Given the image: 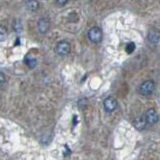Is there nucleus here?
I'll return each mask as SVG.
<instances>
[{
	"mask_svg": "<svg viewBox=\"0 0 160 160\" xmlns=\"http://www.w3.org/2000/svg\"><path fill=\"white\" fill-rule=\"evenodd\" d=\"M146 118H145V116H140L138 117L136 120H135V122H134V125H135V127H136L137 129H140V130H142L144 129L145 127V125H146Z\"/></svg>",
	"mask_w": 160,
	"mask_h": 160,
	"instance_id": "obj_7",
	"label": "nucleus"
},
{
	"mask_svg": "<svg viewBox=\"0 0 160 160\" xmlns=\"http://www.w3.org/2000/svg\"><path fill=\"white\" fill-rule=\"evenodd\" d=\"M56 2H57L59 5H64L65 3L67 2V0H56Z\"/></svg>",
	"mask_w": 160,
	"mask_h": 160,
	"instance_id": "obj_13",
	"label": "nucleus"
},
{
	"mask_svg": "<svg viewBox=\"0 0 160 160\" xmlns=\"http://www.w3.org/2000/svg\"><path fill=\"white\" fill-rule=\"evenodd\" d=\"M55 51L58 55H61V56H64V55H67L70 52V44L65 41V40H62L56 44V47H55Z\"/></svg>",
	"mask_w": 160,
	"mask_h": 160,
	"instance_id": "obj_3",
	"label": "nucleus"
},
{
	"mask_svg": "<svg viewBox=\"0 0 160 160\" xmlns=\"http://www.w3.org/2000/svg\"><path fill=\"white\" fill-rule=\"evenodd\" d=\"M148 40L152 43H157L160 40V34L157 31H150L148 33Z\"/></svg>",
	"mask_w": 160,
	"mask_h": 160,
	"instance_id": "obj_8",
	"label": "nucleus"
},
{
	"mask_svg": "<svg viewBox=\"0 0 160 160\" xmlns=\"http://www.w3.org/2000/svg\"><path fill=\"white\" fill-rule=\"evenodd\" d=\"M25 63H26L30 68H34L36 65V60L32 57H26L25 58Z\"/></svg>",
	"mask_w": 160,
	"mask_h": 160,
	"instance_id": "obj_10",
	"label": "nucleus"
},
{
	"mask_svg": "<svg viewBox=\"0 0 160 160\" xmlns=\"http://www.w3.org/2000/svg\"><path fill=\"white\" fill-rule=\"evenodd\" d=\"M102 31L99 27H92L88 31V38L93 43H99L102 40Z\"/></svg>",
	"mask_w": 160,
	"mask_h": 160,
	"instance_id": "obj_2",
	"label": "nucleus"
},
{
	"mask_svg": "<svg viewBox=\"0 0 160 160\" xmlns=\"http://www.w3.org/2000/svg\"><path fill=\"white\" fill-rule=\"evenodd\" d=\"M26 7L30 11H35L39 7V3L37 0H26Z\"/></svg>",
	"mask_w": 160,
	"mask_h": 160,
	"instance_id": "obj_9",
	"label": "nucleus"
},
{
	"mask_svg": "<svg viewBox=\"0 0 160 160\" xmlns=\"http://www.w3.org/2000/svg\"><path fill=\"white\" fill-rule=\"evenodd\" d=\"M49 26H50V23H49V20L46 18H41L39 19V21L37 23V27L40 33H46L48 30H49Z\"/></svg>",
	"mask_w": 160,
	"mask_h": 160,
	"instance_id": "obj_6",
	"label": "nucleus"
},
{
	"mask_svg": "<svg viewBox=\"0 0 160 160\" xmlns=\"http://www.w3.org/2000/svg\"><path fill=\"white\" fill-rule=\"evenodd\" d=\"M145 118H146L147 123L154 124L158 121V114L154 109H148L146 111V114H145Z\"/></svg>",
	"mask_w": 160,
	"mask_h": 160,
	"instance_id": "obj_5",
	"label": "nucleus"
},
{
	"mask_svg": "<svg viewBox=\"0 0 160 160\" xmlns=\"http://www.w3.org/2000/svg\"><path fill=\"white\" fill-rule=\"evenodd\" d=\"M4 82H5V75L2 72H0V87L4 84Z\"/></svg>",
	"mask_w": 160,
	"mask_h": 160,
	"instance_id": "obj_12",
	"label": "nucleus"
},
{
	"mask_svg": "<svg viewBox=\"0 0 160 160\" xmlns=\"http://www.w3.org/2000/svg\"><path fill=\"white\" fill-rule=\"evenodd\" d=\"M103 106H104L105 111H107V112L114 111V110L116 109V107H117L116 99L113 98V97H107L103 101Z\"/></svg>",
	"mask_w": 160,
	"mask_h": 160,
	"instance_id": "obj_4",
	"label": "nucleus"
},
{
	"mask_svg": "<svg viewBox=\"0 0 160 160\" xmlns=\"http://www.w3.org/2000/svg\"><path fill=\"white\" fill-rule=\"evenodd\" d=\"M5 35H6V30L4 27H0V40L4 39Z\"/></svg>",
	"mask_w": 160,
	"mask_h": 160,
	"instance_id": "obj_11",
	"label": "nucleus"
},
{
	"mask_svg": "<svg viewBox=\"0 0 160 160\" xmlns=\"http://www.w3.org/2000/svg\"><path fill=\"white\" fill-rule=\"evenodd\" d=\"M155 88V83L152 81V80H146L144 81L139 87V92L141 95H144V96H148V95L152 94V92L154 91Z\"/></svg>",
	"mask_w": 160,
	"mask_h": 160,
	"instance_id": "obj_1",
	"label": "nucleus"
}]
</instances>
